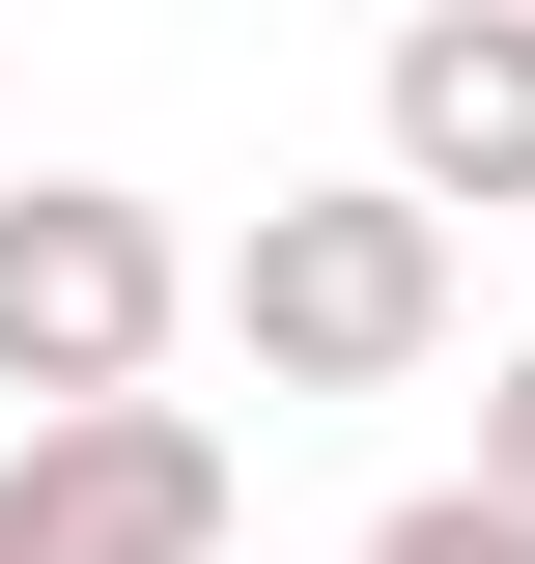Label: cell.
I'll use <instances>...</instances> for the list:
<instances>
[{"instance_id":"obj_1","label":"cell","mask_w":535,"mask_h":564,"mask_svg":"<svg viewBox=\"0 0 535 564\" xmlns=\"http://www.w3.org/2000/svg\"><path fill=\"white\" fill-rule=\"evenodd\" d=\"M226 339H254V395H423V367H451V198H423V170L254 198L226 226Z\"/></svg>"},{"instance_id":"obj_2","label":"cell","mask_w":535,"mask_h":564,"mask_svg":"<svg viewBox=\"0 0 535 564\" xmlns=\"http://www.w3.org/2000/svg\"><path fill=\"white\" fill-rule=\"evenodd\" d=\"M170 311H198L170 198H113V170H0V395H29V423L170 395Z\"/></svg>"},{"instance_id":"obj_3","label":"cell","mask_w":535,"mask_h":564,"mask_svg":"<svg viewBox=\"0 0 535 564\" xmlns=\"http://www.w3.org/2000/svg\"><path fill=\"white\" fill-rule=\"evenodd\" d=\"M0 564H226V423L198 395H85L0 452Z\"/></svg>"},{"instance_id":"obj_4","label":"cell","mask_w":535,"mask_h":564,"mask_svg":"<svg viewBox=\"0 0 535 564\" xmlns=\"http://www.w3.org/2000/svg\"><path fill=\"white\" fill-rule=\"evenodd\" d=\"M367 113H395V170H423L451 226H507V198H535V0H423Z\"/></svg>"},{"instance_id":"obj_5","label":"cell","mask_w":535,"mask_h":564,"mask_svg":"<svg viewBox=\"0 0 535 564\" xmlns=\"http://www.w3.org/2000/svg\"><path fill=\"white\" fill-rule=\"evenodd\" d=\"M367 564H535V508H507V480H423V508H395Z\"/></svg>"},{"instance_id":"obj_6","label":"cell","mask_w":535,"mask_h":564,"mask_svg":"<svg viewBox=\"0 0 535 564\" xmlns=\"http://www.w3.org/2000/svg\"><path fill=\"white\" fill-rule=\"evenodd\" d=\"M479 480H507V508H535V339H507V367H479Z\"/></svg>"}]
</instances>
